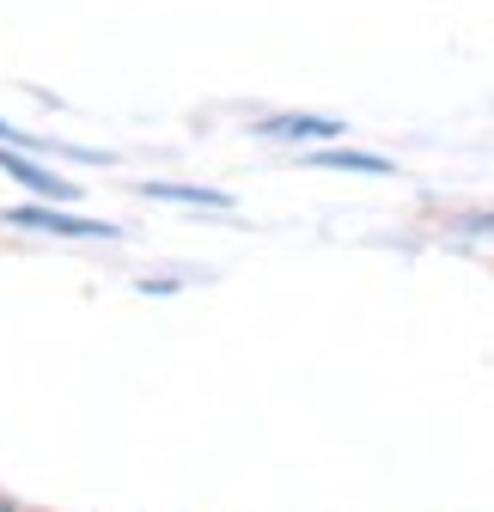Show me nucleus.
Returning a JSON list of instances; mask_svg holds the SVG:
<instances>
[{
    "label": "nucleus",
    "mask_w": 494,
    "mask_h": 512,
    "mask_svg": "<svg viewBox=\"0 0 494 512\" xmlns=\"http://www.w3.org/2000/svg\"><path fill=\"white\" fill-rule=\"evenodd\" d=\"M153 202H202V208H226L220 189H196V183H147Z\"/></svg>",
    "instance_id": "4"
},
{
    "label": "nucleus",
    "mask_w": 494,
    "mask_h": 512,
    "mask_svg": "<svg viewBox=\"0 0 494 512\" xmlns=\"http://www.w3.org/2000/svg\"><path fill=\"white\" fill-rule=\"evenodd\" d=\"M0 171L7 177H19L31 196H43V202H74L80 196V183H68V177H49L43 165H31V159H19L13 147H0Z\"/></svg>",
    "instance_id": "2"
},
{
    "label": "nucleus",
    "mask_w": 494,
    "mask_h": 512,
    "mask_svg": "<svg viewBox=\"0 0 494 512\" xmlns=\"http://www.w3.org/2000/svg\"><path fill=\"white\" fill-rule=\"evenodd\" d=\"M0 135H13V128H7V122H0Z\"/></svg>",
    "instance_id": "6"
},
{
    "label": "nucleus",
    "mask_w": 494,
    "mask_h": 512,
    "mask_svg": "<svg viewBox=\"0 0 494 512\" xmlns=\"http://www.w3.org/2000/svg\"><path fill=\"white\" fill-rule=\"evenodd\" d=\"M318 165H342V171H391V159H379V153H318Z\"/></svg>",
    "instance_id": "5"
},
{
    "label": "nucleus",
    "mask_w": 494,
    "mask_h": 512,
    "mask_svg": "<svg viewBox=\"0 0 494 512\" xmlns=\"http://www.w3.org/2000/svg\"><path fill=\"white\" fill-rule=\"evenodd\" d=\"M7 226H31V232H55V238H116V226H104V220H80V214H61V208H43V202L13 208Z\"/></svg>",
    "instance_id": "1"
},
{
    "label": "nucleus",
    "mask_w": 494,
    "mask_h": 512,
    "mask_svg": "<svg viewBox=\"0 0 494 512\" xmlns=\"http://www.w3.org/2000/svg\"><path fill=\"white\" fill-rule=\"evenodd\" d=\"M257 135H275V141H336L342 122H330V116H269V122H257Z\"/></svg>",
    "instance_id": "3"
}]
</instances>
